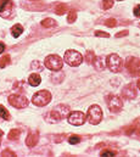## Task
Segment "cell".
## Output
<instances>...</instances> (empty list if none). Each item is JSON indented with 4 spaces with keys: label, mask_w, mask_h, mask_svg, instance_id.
<instances>
[{
    "label": "cell",
    "mask_w": 140,
    "mask_h": 157,
    "mask_svg": "<svg viewBox=\"0 0 140 157\" xmlns=\"http://www.w3.org/2000/svg\"><path fill=\"white\" fill-rule=\"evenodd\" d=\"M106 65H107V67L111 72H113V73L121 72V70H122V59L117 54H111L106 57Z\"/></svg>",
    "instance_id": "6da1fadb"
},
{
    "label": "cell",
    "mask_w": 140,
    "mask_h": 157,
    "mask_svg": "<svg viewBox=\"0 0 140 157\" xmlns=\"http://www.w3.org/2000/svg\"><path fill=\"white\" fill-rule=\"evenodd\" d=\"M51 101V94L48 90H40L32 98V102L35 106H46Z\"/></svg>",
    "instance_id": "7a4b0ae2"
},
{
    "label": "cell",
    "mask_w": 140,
    "mask_h": 157,
    "mask_svg": "<svg viewBox=\"0 0 140 157\" xmlns=\"http://www.w3.org/2000/svg\"><path fill=\"white\" fill-rule=\"evenodd\" d=\"M65 61L67 65H70L72 67H77L83 62V56L82 54H79L76 50H67L65 52Z\"/></svg>",
    "instance_id": "3957f363"
},
{
    "label": "cell",
    "mask_w": 140,
    "mask_h": 157,
    "mask_svg": "<svg viewBox=\"0 0 140 157\" xmlns=\"http://www.w3.org/2000/svg\"><path fill=\"white\" fill-rule=\"evenodd\" d=\"M45 67L50 71H60L64 66V61L59 55H49L45 59Z\"/></svg>",
    "instance_id": "277c9868"
},
{
    "label": "cell",
    "mask_w": 140,
    "mask_h": 157,
    "mask_svg": "<svg viewBox=\"0 0 140 157\" xmlns=\"http://www.w3.org/2000/svg\"><path fill=\"white\" fill-rule=\"evenodd\" d=\"M88 119L94 125H96V124H99L101 122V119H103V110H101V107L99 105H93V106L89 107V110H88Z\"/></svg>",
    "instance_id": "5b68a950"
},
{
    "label": "cell",
    "mask_w": 140,
    "mask_h": 157,
    "mask_svg": "<svg viewBox=\"0 0 140 157\" xmlns=\"http://www.w3.org/2000/svg\"><path fill=\"white\" fill-rule=\"evenodd\" d=\"M106 102H107V106L110 109L111 112H119L123 107V102L121 100V98H118L117 95H108L106 98Z\"/></svg>",
    "instance_id": "8992f818"
},
{
    "label": "cell",
    "mask_w": 140,
    "mask_h": 157,
    "mask_svg": "<svg viewBox=\"0 0 140 157\" xmlns=\"http://www.w3.org/2000/svg\"><path fill=\"white\" fill-rule=\"evenodd\" d=\"M7 100H9V104L16 109H25L28 105V99L23 95H18V94L10 95Z\"/></svg>",
    "instance_id": "52a82bcc"
},
{
    "label": "cell",
    "mask_w": 140,
    "mask_h": 157,
    "mask_svg": "<svg viewBox=\"0 0 140 157\" xmlns=\"http://www.w3.org/2000/svg\"><path fill=\"white\" fill-rule=\"evenodd\" d=\"M67 121H68V123L73 124V125H82V124L85 123L87 117L80 111H73L67 116Z\"/></svg>",
    "instance_id": "ba28073f"
},
{
    "label": "cell",
    "mask_w": 140,
    "mask_h": 157,
    "mask_svg": "<svg viewBox=\"0 0 140 157\" xmlns=\"http://www.w3.org/2000/svg\"><path fill=\"white\" fill-rule=\"evenodd\" d=\"M67 115H68V107L67 106H64V105L56 106V109L50 112V117H51L50 119L52 122H57V121H61L62 118L65 117V116H67Z\"/></svg>",
    "instance_id": "9c48e42d"
},
{
    "label": "cell",
    "mask_w": 140,
    "mask_h": 157,
    "mask_svg": "<svg viewBox=\"0 0 140 157\" xmlns=\"http://www.w3.org/2000/svg\"><path fill=\"white\" fill-rule=\"evenodd\" d=\"M127 68L133 75L140 77V60L137 57H129L127 60Z\"/></svg>",
    "instance_id": "30bf717a"
},
{
    "label": "cell",
    "mask_w": 140,
    "mask_h": 157,
    "mask_svg": "<svg viewBox=\"0 0 140 157\" xmlns=\"http://www.w3.org/2000/svg\"><path fill=\"white\" fill-rule=\"evenodd\" d=\"M12 10V1L11 0H0V15L2 17H7Z\"/></svg>",
    "instance_id": "8fae6325"
},
{
    "label": "cell",
    "mask_w": 140,
    "mask_h": 157,
    "mask_svg": "<svg viewBox=\"0 0 140 157\" xmlns=\"http://www.w3.org/2000/svg\"><path fill=\"white\" fill-rule=\"evenodd\" d=\"M122 95H123V98L129 99V100L134 99L135 95H137V90H135L134 85H133V84H128V85L122 90Z\"/></svg>",
    "instance_id": "7c38bea8"
},
{
    "label": "cell",
    "mask_w": 140,
    "mask_h": 157,
    "mask_svg": "<svg viewBox=\"0 0 140 157\" xmlns=\"http://www.w3.org/2000/svg\"><path fill=\"white\" fill-rule=\"evenodd\" d=\"M38 140H39V134L37 132L29 133L28 136H27V139H26V145L28 147H34L35 145H37V143H38Z\"/></svg>",
    "instance_id": "4fadbf2b"
},
{
    "label": "cell",
    "mask_w": 140,
    "mask_h": 157,
    "mask_svg": "<svg viewBox=\"0 0 140 157\" xmlns=\"http://www.w3.org/2000/svg\"><path fill=\"white\" fill-rule=\"evenodd\" d=\"M40 82H41V78H40V76L37 75V73H32V75L29 76V78H28V83H29L32 86H38V85L40 84Z\"/></svg>",
    "instance_id": "5bb4252c"
},
{
    "label": "cell",
    "mask_w": 140,
    "mask_h": 157,
    "mask_svg": "<svg viewBox=\"0 0 140 157\" xmlns=\"http://www.w3.org/2000/svg\"><path fill=\"white\" fill-rule=\"evenodd\" d=\"M23 33V27L21 25H15L12 28H11V34L14 38H18L21 34Z\"/></svg>",
    "instance_id": "9a60e30c"
},
{
    "label": "cell",
    "mask_w": 140,
    "mask_h": 157,
    "mask_svg": "<svg viewBox=\"0 0 140 157\" xmlns=\"http://www.w3.org/2000/svg\"><path fill=\"white\" fill-rule=\"evenodd\" d=\"M103 57H94V60H93V65L95 66V68L96 70H99V71H103L104 68H105V63H103Z\"/></svg>",
    "instance_id": "2e32d148"
},
{
    "label": "cell",
    "mask_w": 140,
    "mask_h": 157,
    "mask_svg": "<svg viewBox=\"0 0 140 157\" xmlns=\"http://www.w3.org/2000/svg\"><path fill=\"white\" fill-rule=\"evenodd\" d=\"M67 11H68V7H67L66 4H59V5L56 6V10H55V12H56L57 15H64V13L67 12Z\"/></svg>",
    "instance_id": "e0dca14e"
},
{
    "label": "cell",
    "mask_w": 140,
    "mask_h": 157,
    "mask_svg": "<svg viewBox=\"0 0 140 157\" xmlns=\"http://www.w3.org/2000/svg\"><path fill=\"white\" fill-rule=\"evenodd\" d=\"M20 134H21V130H20V129H12V130H10L7 138H9L10 140H17V139L20 138Z\"/></svg>",
    "instance_id": "ac0fdd59"
},
{
    "label": "cell",
    "mask_w": 140,
    "mask_h": 157,
    "mask_svg": "<svg viewBox=\"0 0 140 157\" xmlns=\"http://www.w3.org/2000/svg\"><path fill=\"white\" fill-rule=\"evenodd\" d=\"M11 59H10V55H5L0 59V68H5L9 63H10Z\"/></svg>",
    "instance_id": "d6986e66"
},
{
    "label": "cell",
    "mask_w": 140,
    "mask_h": 157,
    "mask_svg": "<svg viewBox=\"0 0 140 157\" xmlns=\"http://www.w3.org/2000/svg\"><path fill=\"white\" fill-rule=\"evenodd\" d=\"M55 25H56V21L52 20V18H45V20L41 21V26L43 27H52Z\"/></svg>",
    "instance_id": "ffe728a7"
},
{
    "label": "cell",
    "mask_w": 140,
    "mask_h": 157,
    "mask_svg": "<svg viewBox=\"0 0 140 157\" xmlns=\"http://www.w3.org/2000/svg\"><path fill=\"white\" fill-rule=\"evenodd\" d=\"M0 117H2L5 121H9V119H10V113H9V111H7L2 105H0Z\"/></svg>",
    "instance_id": "44dd1931"
},
{
    "label": "cell",
    "mask_w": 140,
    "mask_h": 157,
    "mask_svg": "<svg viewBox=\"0 0 140 157\" xmlns=\"http://www.w3.org/2000/svg\"><path fill=\"white\" fill-rule=\"evenodd\" d=\"M76 20H77V12H76V10H71L68 12V16H67V22L73 23Z\"/></svg>",
    "instance_id": "7402d4cb"
},
{
    "label": "cell",
    "mask_w": 140,
    "mask_h": 157,
    "mask_svg": "<svg viewBox=\"0 0 140 157\" xmlns=\"http://www.w3.org/2000/svg\"><path fill=\"white\" fill-rule=\"evenodd\" d=\"M113 6V0H103V7L104 10H108Z\"/></svg>",
    "instance_id": "603a6c76"
},
{
    "label": "cell",
    "mask_w": 140,
    "mask_h": 157,
    "mask_svg": "<svg viewBox=\"0 0 140 157\" xmlns=\"http://www.w3.org/2000/svg\"><path fill=\"white\" fill-rule=\"evenodd\" d=\"M80 141V138L78 136V135H71L70 138H68V143L72 144V145H74V144H78Z\"/></svg>",
    "instance_id": "cb8c5ba5"
},
{
    "label": "cell",
    "mask_w": 140,
    "mask_h": 157,
    "mask_svg": "<svg viewBox=\"0 0 140 157\" xmlns=\"http://www.w3.org/2000/svg\"><path fill=\"white\" fill-rule=\"evenodd\" d=\"M116 152L115 151H110V150H103L100 152V156H115Z\"/></svg>",
    "instance_id": "d4e9b609"
},
{
    "label": "cell",
    "mask_w": 140,
    "mask_h": 157,
    "mask_svg": "<svg viewBox=\"0 0 140 157\" xmlns=\"http://www.w3.org/2000/svg\"><path fill=\"white\" fill-rule=\"evenodd\" d=\"M94 57H95V56H94V52H93V51H88V52H87V61H88L89 63L93 62Z\"/></svg>",
    "instance_id": "484cf974"
},
{
    "label": "cell",
    "mask_w": 140,
    "mask_h": 157,
    "mask_svg": "<svg viewBox=\"0 0 140 157\" xmlns=\"http://www.w3.org/2000/svg\"><path fill=\"white\" fill-rule=\"evenodd\" d=\"M116 20H113V18H110V20H107L105 22V25L107 26V27H115L116 26Z\"/></svg>",
    "instance_id": "4316f807"
},
{
    "label": "cell",
    "mask_w": 140,
    "mask_h": 157,
    "mask_svg": "<svg viewBox=\"0 0 140 157\" xmlns=\"http://www.w3.org/2000/svg\"><path fill=\"white\" fill-rule=\"evenodd\" d=\"M95 36H96V37H104V38H108V37H110V34H108V33L99 32V31H98V32H95Z\"/></svg>",
    "instance_id": "83f0119b"
},
{
    "label": "cell",
    "mask_w": 140,
    "mask_h": 157,
    "mask_svg": "<svg viewBox=\"0 0 140 157\" xmlns=\"http://www.w3.org/2000/svg\"><path fill=\"white\" fill-rule=\"evenodd\" d=\"M133 13H134L137 17H140V5H137V6L134 7V11H133Z\"/></svg>",
    "instance_id": "f1b7e54d"
},
{
    "label": "cell",
    "mask_w": 140,
    "mask_h": 157,
    "mask_svg": "<svg viewBox=\"0 0 140 157\" xmlns=\"http://www.w3.org/2000/svg\"><path fill=\"white\" fill-rule=\"evenodd\" d=\"M7 155H10V156H16V154L12 152V151H10V150H5V151L1 154V156H7Z\"/></svg>",
    "instance_id": "f546056e"
},
{
    "label": "cell",
    "mask_w": 140,
    "mask_h": 157,
    "mask_svg": "<svg viewBox=\"0 0 140 157\" xmlns=\"http://www.w3.org/2000/svg\"><path fill=\"white\" fill-rule=\"evenodd\" d=\"M127 34H128V31H123V32H121V33H117L116 37L119 38V37H123V36H127Z\"/></svg>",
    "instance_id": "4dcf8cb0"
},
{
    "label": "cell",
    "mask_w": 140,
    "mask_h": 157,
    "mask_svg": "<svg viewBox=\"0 0 140 157\" xmlns=\"http://www.w3.org/2000/svg\"><path fill=\"white\" fill-rule=\"evenodd\" d=\"M4 50H5V44L0 41V54H1V52H4Z\"/></svg>",
    "instance_id": "1f68e13d"
},
{
    "label": "cell",
    "mask_w": 140,
    "mask_h": 157,
    "mask_svg": "<svg viewBox=\"0 0 140 157\" xmlns=\"http://www.w3.org/2000/svg\"><path fill=\"white\" fill-rule=\"evenodd\" d=\"M138 88L140 89V79H139V82H138Z\"/></svg>",
    "instance_id": "d6a6232c"
},
{
    "label": "cell",
    "mask_w": 140,
    "mask_h": 157,
    "mask_svg": "<svg viewBox=\"0 0 140 157\" xmlns=\"http://www.w3.org/2000/svg\"><path fill=\"white\" fill-rule=\"evenodd\" d=\"M118 1H122V0H118Z\"/></svg>",
    "instance_id": "836d02e7"
}]
</instances>
